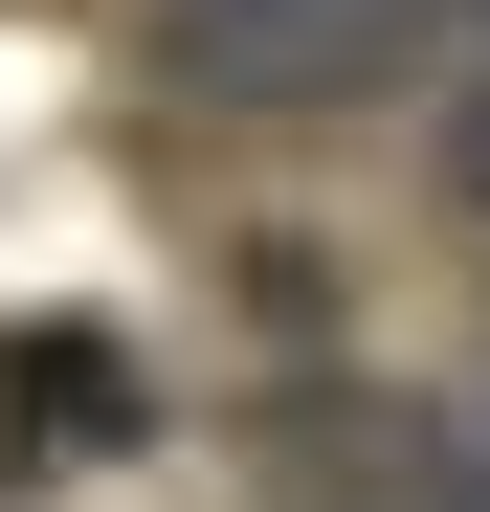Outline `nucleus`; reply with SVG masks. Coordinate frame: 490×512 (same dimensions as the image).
<instances>
[{"mask_svg": "<svg viewBox=\"0 0 490 512\" xmlns=\"http://www.w3.org/2000/svg\"><path fill=\"white\" fill-rule=\"evenodd\" d=\"M446 201H468V223H490V90H468V112H446Z\"/></svg>", "mask_w": 490, "mask_h": 512, "instance_id": "obj_2", "label": "nucleus"}, {"mask_svg": "<svg viewBox=\"0 0 490 512\" xmlns=\"http://www.w3.org/2000/svg\"><path fill=\"white\" fill-rule=\"evenodd\" d=\"M0 423H23V446H134V334H90V312H23L0 334Z\"/></svg>", "mask_w": 490, "mask_h": 512, "instance_id": "obj_1", "label": "nucleus"}, {"mask_svg": "<svg viewBox=\"0 0 490 512\" xmlns=\"http://www.w3.org/2000/svg\"><path fill=\"white\" fill-rule=\"evenodd\" d=\"M201 23H268V0H201Z\"/></svg>", "mask_w": 490, "mask_h": 512, "instance_id": "obj_3", "label": "nucleus"}]
</instances>
